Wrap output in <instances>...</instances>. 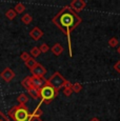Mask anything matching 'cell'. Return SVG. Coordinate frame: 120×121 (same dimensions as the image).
Listing matches in <instances>:
<instances>
[{"instance_id":"3957f363","label":"cell","mask_w":120,"mask_h":121,"mask_svg":"<svg viewBox=\"0 0 120 121\" xmlns=\"http://www.w3.org/2000/svg\"><path fill=\"white\" fill-rule=\"evenodd\" d=\"M58 92L59 91L55 90L54 87L45 84L44 86L41 87L40 90H39V95H40V98H41V103L43 102V103H45V104H50L55 97L58 96Z\"/></svg>"},{"instance_id":"603a6c76","label":"cell","mask_w":120,"mask_h":121,"mask_svg":"<svg viewBox=\"0 0 120 121\" xmlns=\"http://www.w3.org/2000/svg\"><path fill=\"white\" fill-rule=\"evenodd\" d=\"M20 58H21V60L22 61H27V60L31 58V56H30L29 53H26V52H23V53H21V55H20Z\"/></svg>"},{"instance_id":"44dd1931","label":"cell","mask_w":120,"mask_h":121,"mask_svg":"<svg viewBox=\"0 0 120 121\" xmlns=\"http://www.w3.org/2000/svg\"><path fill=\"white\" fill-rule=\"evenodd\" d=\"M108 44H110L111 48H116V46L119 44V41H118V39L117 38L113 37V38H111L110 40H108Z\"/></svg>"},{"instance_id":"7c38bea8","label":"cell","mask_w":120,"mask_h":121,"mask_svg":"<svg viewBox=\"0 0 120 121\" xmlns=\"http://www.w3.org/2000/svg\"><path fill=\"white\" fill-rule=\"evenodd\" d=\"M27 93H29L30 96H31L32 98H34V99L40 98V95H39V90H37V88H34V87L30 88V90L27 91Z\"/></svg>"},{"instance_id":"7a4b0ae2","label":"cell","mask_w":120,"mask_h":121,"mask_svg":"<svg viewBox=\"0 0 120 121\" xmlns=\"http://www.w3.org/2000/svg\"><path fill=\"white\" fill-rule=\"evenodd\" d=\"M8 115L13 121H29L31 117L29 108L23 104L14 105L11 110H9Z\"/></svg>"},{"instance_id":"ac0fdd59","label":"cell","mask_w":120,"mask_h":121,"mask_svg":"<svg viewBox=\"0 0 120 121\" xmlns=\"http://www.w3.org/2000/svg\"><path fill=\"white\" fill-rule=\"evenodd\" d=\"M71 90H72L73 93H80V91L82 90V85L80 84V83L76 82V83H74V84H72Z\"/></svg>"},{"instance_id":"9a60e30c","label":"cell","mask_w":120,"mask_h":121,"mask_svg":"<svg viewBox=\"0 0 120 121\" xmlns=\"http://www.w3.org/2000/svg\"><path fill=\"white\" fill-rule=\"evenodd\" d=\"M14 11L16 12V14H21V13H23V12L25 11V6H24V4L23 3H17L15 5V8H14Z\"/></svg>"},{"instance_id":"30bf717a","label":"cell","mask_w":120,"mask_h":121,"mask_svg":"<svg viewBox=\"0 0 120 121\" xmlns=\"http://www.w3.org/2000/svg\"><path fill=\"white\" fill-rule=\"evenodd\" d=\"M51 51L53 52V54H54L55 56H59L60 54H61L62 52H63V48H62L61 44L59 43H56L55 45H53V48H51Z\"/></svg>"},{"instance_id":"9c48e42d","label":"cell","mask_w":120,"mask_h":121,"mask_svg":"<svg viewBox=\"0 0 120 121\" xmlns=\"http://www.w3.org/2000/svg\"><path fill=\"white\" fill-rule=\"evenodd\" d=\"M30 36L32 37V38L34 39V40H39V39L41 38V37L43 36V32L41 31L39 27H37V26H35L33 30H32L31 32H30Z\"/></svg>"},{"instance_id":"ffe728a7","label":"cell","mask_w":120,"mask_h":121,"mask_svg":"<svg viewBox=\"0 0 120 121\" xmlns=\"http://www.w3.org/2000/svg\"><path fill=\"white\" fill-rule=\"evenodd\" d=\"M30 53H31V55L33 56L34 58H37L39 55L41 54V52H40V50H39V48H37V46H34V48L31 50V52H30Z\"/></svg>"},{"instance_id":"cb8c5ba5","label":"cell","mask_w":120,"mask_h":121,"mask_svg":"<svg viewBox=\"0 0 120 121\" xmlns=\"http://www.w3.org/2000/svg\"><path fill=\"white\" fill-rule=\"evenodd\" d=\"M0 121H11V119L8 118V116H5L1 111H0Z\"/></svg>"},{"instance_id":"52a82bcc","label":"cell","mask_w":120,"mask_h":121,"mask_svg":"<svg viewBox=\"0 0 120 121\" xmlns=\"http://www.w3.org/2000/svg\"><path fill=\"white\" fill-rule=\"evenodd\" d=\"M0 77L3 79L5 82H11L14 78H15V73L10 69V67H5L0 74Z\"/></svg>"},{"instance_id":"d4e9b609","label":"cell","mask_w":120,"mask_h":121,"mask_svg":"<svg viewBox=\"0 0 120 121\" xmlns=\"http://www.w3.org/2000/svg\"><path fill=\"white\" fill-rule=\"evenodd\" d=\"M114 69L117 72V73H120V60H119V61H117L116 63H115Z\"/></svg>"},{"instance_id":"d6986e66","label":"cell","mask_w":120,"mask_h":121,"mask_svg":"<svg viewBox=\"0 0 120 121\" xmlns=\"http://www.w3.org/2000/svg\"><path fill=\"white\" fill-rule=\"evenodd\" d=\"M41 115H42V110L40 108V104H39L35 110H34L33 114H31V116H32V117H39V118H40Z\"/></svg>"},{"instance_id":"f546056e","label":"cell","mask_w":120,"mask_h":121,"mask_svg":"<svg viewBox=\"0 0 120 121\" xmlns=\"http://www.w3.org/2000/svg\"><path fill=\"white\" fill-rule=\"evenodd\" d=\"M117 52H118V53H119V55H120V46H119L118 48H117Z\"/></svg>"},{"instance_id":"6da1fadb","label":"cell","mask_w":120,"mask_h":121,"mask_svg":"<svg viewBox=\"0 0 120 121\" xmlns=\"http://www.w3.org/2000/svg\"><path fill=\"white\" fill-rule=\"evenodd\" d=\"M81 21H82L81 18H80L79 16L77 15V13H75L69 5L63 6V8L60 10L59 13L52 19V22L68 36L70 51H71L70 34H71V32H73L74 30L81 23ZM70 55H71V52H70Z\"/></svg>"},{"instance_id":"5bb4252c","label":"cell","mask_w":120,"mask_h":121,"mask_svg":"<svg viewBox=\"0 0 120 121\" xmlns=\"http://www.w3.org/2000/svg\"><path fill=\"white\" fill-rule=\"evenodd\" d=\"M17 16V14H16V12L13 10V9H10V10H8L5 12V17L8 18L9 20H13L15 19V17Z\"/></svg>"},{"instance_id":"277c9868","label":"cell","mask_w":120,"mask_h":121,"mask_svg":"<svg viewBox=\"0 0 120 121\" xmlns=\"http://www.w3.org/2000/svg\"><path fill=\"white\" fill-rule=\"evenodd\" d=\"M66 79L63 77V76L61 75L60 73L58 72H56V73H54L52 76H51L50 78L47 80V84L50 85V86L54 87L55 90L59 91L60 88L63 87L64 83H65Z\"/></svg>"},{"instance_id":"7402d4cb","label":"cell","mask_w":120,"mask_h":121,"mask_svg":"<svg viewBox=\"0 0 120 121\" xmlns=\"http://www.w3.org/2000/svg\"><path fill=\"white\" fill-rule=\"evenodd\" d=\"M39 50H40L41 53H47V52L50 51V48H48V45L47 43H42L40 45V48H39Z\"/></svg>"},{"instance_id":"8992f818","label":"cell","mask_w":120,"mask_h":121,"mask_svg":"<svg viewBox=\"0 0 120 121\" xmlns=\"http://www.w3.org/2000/svg\"><path fill=\"white\" fill-rule=\"evenodd\" d=\"M31 73L34 77H43L47 74V69L40 63H37L33 69H31Z\"/></svg>"},{"instance_id":"2e32d148","label":"cell","mask_w":120,"mask_h":121,"mask_svg":"<svg viewBox=\"0 0 120 121\" xmlns=\"http://www.w3.org/2000/svg\"><path fill=\"white\" fill-rule=\"evenodd\" d=\"M17 101L19 102V104H23V105H25V103L29 101V97H27L25 94H20L17 98Z\"/></svg>"},{"instance_id":"4316f807","label":"cell","mask_w":120,"mask_h":121,"mask_svg":"<svg viewBox=\"0 0 120 121\" xmlns=\"http://www.w3.org/2000/svg\"><path fill=\"white\" fill-rule=\"evenodd\" d=\"M71 87H72V83H71L70 81L66 80L65 83H64V85H63V88H71Z\"/></svg>"},{"instance_id":"f1b7e54d","label":"cell","mask_w":120,"mask_h":121,"mask_svg":"<svg viewBox=\"0 0 120 121\" xmlns=\"http://www.w3.org/2000/svg\"><path fill=\"white\" fill-rule=\"evenodd\" d=\"M90 121H100V120H99V119H98V118L94 117V118H92V119H91V120H90Z\"/></svg>"},{"instance_id":"ba28073f","label":"cell","mask_w":120,"mask_h":121,"mask_svg":"<svg viewBox=\"0 0 120 121\" xmlns=\"http://www.w3.org/2000/svg\"><path fill=\"white\" fill-rule=\"evenodd\" d=\"M85 5H86V2L84 0H74V1L71 2L70 8L76 13V12L82 11L85 8Z\"/></svg>"},{"instance_id":"83f0119b","label":"cell","mask_w":120,"mask_h":121,"mask_svg":"<svg viewBox=\"0 0 120 121\" xmlns=\"http://www.w3.org/2000/svg\"><path fill=\"white\" fill-rule=\"evenodd\" d=\"M29 121H42V120H41L39 117H32V116H31V117H30V119H29Z\"/></svg>"},{"instance_id":"e0dca14e","label":"cell","mask_w":120,"mask_h":121,"mask_svg":"<svg viewBox=\"0 0 120 121\" xmlns=\"http://www.w3.org/2000/svg\"><path fill=\"white\" fill-rule=\"evenodd\" d=\"M21 21L24 23V24H30L32 21H33V17H32L30 14H25L21 17Z\"/></svg>"},{"instance_id":"8fae6325","label":"cell","mask_w":120,"mask_h":121,"mask_svg":"<svg viewBox=\"0 0 120 121\" xmlns=\"http://www.w3.org/2000/svg\"><path fill=\"white\" fill-rule=\"evenodd\" d=\"M21 84H22V86H23L26 91H29L30 88H32V84H31V77H25L23 80L21 81Z\"/></svg>"},{"instance_id":"4fadbf2b","label":"cell","mask_w":120,"mask_h":121,"mask_svg":"<svg viewBox=\"0 0 120 121\" xmlns=\"http://www.w3.org/2000/svg\"><path fill=\"white\" fill-rule=\"evenodd\" d=\"M24 63H25V65H26V67H27V69H30V71H31V69H33V67L35 66L36 64L38 63V62H37L36 60L34 59V58H32V57H31V58H30L29 60H27V61H25Z\"/></svg>"},{"instance_id":"484cf974","label":"cell","mask_w":120,"mask_h":121,"mask_svg":"<svg viewBox=\"0 0 120 121\" xmlns=\"http://www.w3.org/2000/svg\"><path fill=\"white\" fill-rule=\"evenodd\" d=\"M63 94L65 95V96H70V95L72 94V90H71V88H64V90H63Z\"/></svg>"},{"instance_id":"5b68a950","label":"cell","mask_w":120,"mask_h":121,"mask_svg":"<svg viewBox=\"0 0 120 121\" xmlns=\"http://www.w3.org/2000/svg\"><path fill=\"white\" fill-rule=\"evenodd\" d=\"M31 84H32V87L40 90L41 87H43L47 84V80L43 77H34V76H31Z\"/></svg>"}]
</instances>
